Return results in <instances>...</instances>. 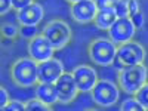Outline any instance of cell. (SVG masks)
Masks as SVG:
<instances>
[{"label": "cell", "instance_id": "5", "mask_svg": "<svg viewBox=\"0 0 148 111\" xmlns=\"http://www.w3.org/2000/svg\"><path fill=\"white\" fill-rule=\"evenodd\" d=\"M120 86L116 82L111 80H98L95 88L90 92V98L95 105L102 107V108H110L114 107L116 102L120 98Z\"/></svg>", "mask_w": 148, "mask_h": 111}, {"label": "cell", "instance_id": "1", "mask_svg": "<svg viewBox=\"0 0 148 111\" xmlns=\"http://www.w3.org/2000/svg\"><path fill=\"white\" fill-rule=\"evenodd\" d=\"M10 79L21 88H33L39 83V62L31 56L16 59L10 65Z\"/></svg>", "mask_w": 148, "mask_h": 111}, {"label": "cell", "instance_id": "2", "mask_svg": "<svg viewBox=\"0 0 148 111\" xmlns=\"http://www.w3.org/2000/svg\"><path fill=\"white\" fill-rule=\"evenodd\" d=\"M147 82H148V70L144 64L119 70L117 83L121 92L127 95H135Z\"/></svg>", "mask_w": 148, "mask_h": 111}, {"label": "cell", "instance_id": "10", "mask_svg": "<svg viewBox=\"0 0 148 111\" xmlns=\"http://www.w3.org/2000/svg\"><path fill=\"white\" fill-rule=\"evenodd\" d=\"M98 10H99V8H98L95 0H82V2H76L70 5V15L79 24L93 22Z\"/></svg>", "mask_w": 148, "mask_h": 111}, {"label": "cell", "instance_id": "7", "mask_svg": "<svg viewBox=\"0 0 148 111\" xmlns=\"http://www.w3.org/2000/svg\"><path fill=\"white\" fill-rule=\"evenodd\" d=\"M136 30L138 28L135 27V24L132 22L130 18H117V21L108 30V37L119 46L133 40Z\"/></svg>", "mask_w": 148, "mask_h": 111}, {"label": "cell", "instance_id": "12", "mask_svg": "<svg viewBox=\"0 0 148 111\" xmlns=\"http://www.w3.org/2000/svg\"><path fill=\"white\" fill-rule=\"evenodd\" d=\"M65 73L62 61L58 58L47 59L45 62H39V82L43 83H56V80Z\"/></svg>", "mask_w": 148, "mask_h": 111}, {"label": "cell", "instance_id": "3", "mask_svg": "<svg viewBox=\"0 0 148 111\" xmlns=\"http://www.w3.org/2000/svg\"><path fill=\"white\" fill-rule=\"evenodd\" d=\"M117 47L119 46L110 37H98L89 43L88 55L93 64L99 67H110L116 59Z\"/></svg>", "mask_w": 148, "mask_h": 111}, {"label": "cell", "instance_id": "8", "mask_svg": "<svg viewBox=\"0 0 148 111\" xmlns=\"http://www.w3.org/2000/svg\"><path fill=\"white\" fill-rule=\"evenodd\" d=\"M56 90H58V102L62 104V105H68L71 104L74 99L77 98V95L80 93L79 88H77V83L73 77V73H64L62 76H61L56 83Z\"/></svg>", "mask_w": 148, "mask_h": 111}, {"label": "cell", "instance_id": "25", "mask_svg": "<svg viewBox=\"0 0 148 111\" xmlns=\"http://www.w3.org/2000/svg\"><path fill=\"white\" fill-rule=\"evenodd\" d=\"M14 9V5H12V0H0V14L6 15L8 12H10Z\"/></svg>", "mask_w": 148, "mask_h": 111}, {"label": "cell", "instance_id": "14", "mask_svg": "<svg viewBox=\"0 0 148 111\" xmlns=\"http://www.w3.org/2000/svg\"><path fill=\"white\" fill-rule=\"evenodd\" d=\"M34 95L47 105H55L58 102V90L55 83H43L39 82L34 88Z\"/></svg>", "mask_w": 148, "mask_h": 111}, {"label": "cell", "instance_id": "20", "mask_svg": "<svg viewBox=\"0 0 148 111\" xmlns=\"http://www.w3.org/2000/svg\"><path fill=\"white\" fill-rule=\"evenodd\" d=\"M19 36L22 37V39H27L30 42V40L34 39V37L39 36V28H37V25H21Z\"/></svg>", "mask_w": 148, "mask_h": 111}, {"label": "cell", "instance_id": "21", "mask_svg": "<svg viewBox=\"0 0 148 111\" xmlns=\"http://www.w3.org/2000/svg\"><path fill=\"white\" fill-rule=\"evenodd\" d=\"M135 96H136V99L141 102V105L144 107L145 111H148V82L142 86V88L135 93Z\"/></svg>", "mask_w": 148, "mask_h": 111}, {"label": "cell", "instance_id": "13", "mask_svg": "<svg viewBox=\"0 0 148 111\" xmlns=\"http://www.w3.org/2000/svg\"><path fill=\"white\" fill-rule=\"evenodd\" d=\"M43 18H45V8L37 2H33L31 5L16 12V21L19 25H39L43 21Z\"/></svg>", "mask_w": 148, "mask_h": 111}, {"label": "cell", "instance_id": "9", "mask_svg": "<svg viewBox=\"0 0 148 111\" xmlns=\"http://www.w3.org/2000/svg\"><path fill=\"white\" fill-rule=\"evenodd\" d=\"M56 49L47 40L45 34H39L33 40L28 42V56H31L37 62H45L47 59H52Z\"/></svg>", "mask_w": 148, "mask_h": 111}, {"label": "cell", "instance_id": "29", "mask_svg": "<svg viewBox=\"0 0 148 111\" xmlns=\"http://www.w3.org/2000/svg\"><path fill=\"white\" fill-rule=\"evenodd\" d=\"M67 2L71 5V3H76V2H82V0H67Z\"/></svg>", "mask_w": 148, "mask_h": 111}, {"label": "cell", "instance_id": "19", "mask_svg": "<svg viewBox=\"0 0 148 111\" xmlns=\"http://www.w3.org/2000/svg\"><path fill=\"white\" fill-rule=\"evenodd\" d=\"M114 10L119 18H130V8L129 0H119L117 5L114 6Z\"/></svg>", "mask_w": 148, "mask_h": 111}, {"label": "cell", "instance_id": "17", "mask_svg": "<svg viewBox=\"0 0 148 111\" xmlns=\"http://www.w3.org/2000/svg\"><path fill=\"white\" fill-rule=\"evenodd\" d=\"M120 110L121 111H145L144 107L141 105V102L136 99V96H130L127 99H125L120 105Z\"/></svg>", "mask_w": 148, "mask_h": 111}, {"label": "cell", "instance_id": "26", "mask_svg": "<svg viewBox=\"0 0 148 111\" xmlns=\"http://www.w3.org/2000/svg\"><path fill=\"white\" fill-rule=\"evenodd\" d=\"M34 2V0H12V5H14V10H21V9H24L25 6H28V5H31Z\"/></svg>", "mask_w": 148, "mask_h": 111}, {"label": "cell", "instance_id": "27", "mask_svg": "<svg viewBox=\"0 0 148 111\" xmlns=\"http://www.w3.org/2000/svg\"><path fill=\"white\" fill-rule=\"evenodd\" d=\"M95 2H96L98 8L102 9V8H114L119 0H95Z\"/></svg>", "mask_w": 148, "mask_h": 111}, {"label": "cell", "instance_id": "16", "mask_svg": "<svg viewBox=\"0 0 148 111\" xmlns=\"http://www.w3.org/2000/svg\"><path fill=\"white\" fill-rule=\"evenodd\" d=\"M19 30H21V25H16V24H10V22H3L2 25V36L5 39H9V40H14L19 36Z\"/></svg>", "mask_w": 148, "mask_h": 111}, {"label": "cell", "instance_id": "6", "mask_svg": "<svg viewBox=\"0 0 148 111\" xmlns=\"http://www.w3.org/2000/svg\"><path fill=\"white\" fill-rule=\"evenodd\" d=\"M42 34H45L47 37V40L53 45V47L56 51H61V49H64L65 46H68V43L73 39L71 27L62 19L49 21L45 25Z\"/></svg>", "mask_w": 148, "mask_h": 111}, {"label": "cell", "instance_id": "28", "mask_svg": "<svg viewBox=\"0 0 148 111\" xmlns=\"http://www.w3.org/2000/svg\"><path fill=\"white\" fill-rule=\"evenodd\" d=\"M129 8H130V16H132V15H135L136 12H139V10H141V8H139V2H138V0H129Z\"/></svg>", "mask_w": 148, "mask_h": 111}, {"label": "cell", "instance_id": "23", "mask_svg": "<svg viewBox=\"0 0 148 111\" xmlns=\"http://www.w3.org/2000/svg\"><path fill=\"white\" fill-rule=\"evenodd\" d=\"M130 19H132V22L135 24V27H136V28H142L144 24H145V16H144V14H142L141 10L136 12L135 15H132Z\"/></svg>", "mask_w": 148, "mask_h": 111}, {"label": "cell", "instance_id": "4", "mask_svg": "<svg viewBox=\"0 0 148 111\" xmlns=\"http://www.w3.org/2000/svg\"><path fill=\"white\" fill-rule=\"evenodd\" d=\"M147 58V51L145 47L138 43V42H127L119 45L117 47V53H116V59H114V68L121 70L126 67H133V65H139L144 64V61Z\"/></svg>", "mask_w": 148, "mask_h": 111}, {"label": "cell", "instance_id": "15", "mask_svg": "<svg viewBox=\"0 0 148 111\" xmlns=\"http://www.w3.org/2000/svg\"><path fill=\"white\" fill-rule=\"evenodd\" d=\"M117 18H119V16H117V14H116L114 8H102V9L98 10L93 24H95V25L99 28V30L108 31L110 27L117 21Z\"/></svg>", "mask_w": 148, "mask_h": 111}, {"label": "cell", "instance_id": "11", "mask_svg": "<svg viewBox=\"0 0 148 111\" xmlns=\"http://www.w3.org/2000/svg\"><path fill=\"white\" fill-rule=\"evenodd\" d=\"M73 77L77 83V88L80 90V93H90L92 89L95 88V84L98 83V73L93 67L90 65H77L73 71Z\"/></svg>", "mask_w": 148, "mask_h": 111}, {"label": "cell", "instance_id": "22", "mask_svg": "<svg viewBox=\"0 0 148 111\" xmlns=\"http://www.w3.org/2000/svg\"><path fill=\"white\" fill-rule=\"evenodd\" d=\"M3 111H25V102H21L16 99H10L6 107L2 108Z\"/></svg>", "mask_w": 148, "mask_h": 111}, {"label": "cell", "instance_id": "24", "mask_svg": "<svg viewBox=\"0 0 148 111\" xmlns=\"http://www.w3.org/2000/svg\"><path fill=\"white\" fill-rule=\"evenodd\" d=\"M9 101H10V98H9V92H8V89L5 88V86H2V88H0V108L6 107Z\"/></svg>", "mask_w": 148, "mask_h": 111}, {"label": "cell", "instance_id": "18", "mask_svg": "<svg viewBox=\"0 0 148 111\" xmlns=\"http://www.w3.org/2000/svg\"><path fill=\"white\" fill-rule=\"evenodd\" d=\"M52 107L45 104L43 101H40L39 98H34V99H28L25 102V111H51Z\"/></svg>", "mask_w": 148, "mask_h": 111}]
</instances>
